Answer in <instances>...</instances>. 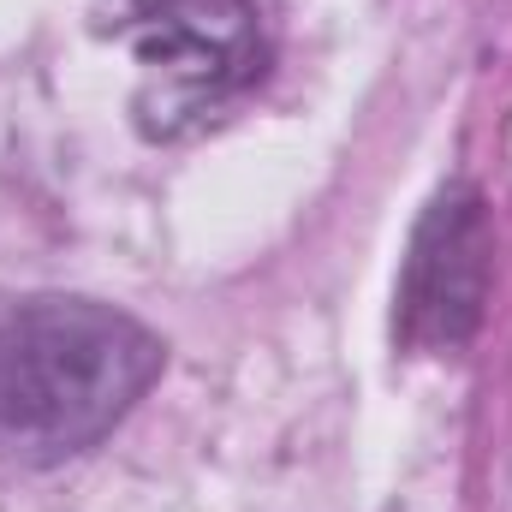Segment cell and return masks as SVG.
<instances>
[{
	"mask_svg": "<svg viewBox=\"0 0 512 512\" xmlns=\"http://www.w3.org/2000/svg\"><path fill=\"white\" fill-rule=\"evenodd\" d=\"M102 30L143 66L137 120L149 137L209 126L268 72L262 0H102Z\"/></svg>",
	"mask_w": 512,
	"mask_h": 512,
	"instance_id": "cell-2",
	"label": "cell"
},
{
	"mask_svg": "<svg viewBox=\"0 0 512 512\" xmlns=\"http://www.w3.org/2000/svg\"><path fill=\"white\" fill-rule=\"evenodd\" d=\"M495 227L477 185H447L417 233L399 274V340L411 352H459L489 310Z\"/></svg>",
	"mask_w": 512,
	"mask_h": 512,
	"instance_id": "cell-3",
	"label": "cell"
},
{
	"mask_svg": "<svg viewBox=\"0 0 512 512\" xmlns=\"http://www.w3.org/2000/svg\"><path fill=\"white\" fill-rule=\"evenodd\" d=\"M167 364L161 340L96 298L0 304V465H66L108 441Z\"/></svg>",
	"mask_w": 512,
	"mask_h": 512,
	"instance_id": "cell-1",
	"label": "cell"
}]
</instances>
